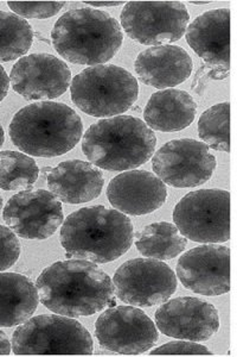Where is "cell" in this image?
Listing matches in <instances>:
<instances>
[{
    "instance_id": "6da1fadb",
    "label": "cell",
    "mask_w": 237,
    "mask_h": 357,
    "mask_svg": "<svg viewBox=\"0 0 237 357\" xmlns=\"http://www.w3.org/2000/svg\"><path fill=\"white\" fill-rule=\"evenodd\" d=\"M36 287L40 303L60 316H92L117 306L112 279L90 261H57L40 273Z\"/></svg>"
},
{
    "instance_id": "7a4b0ae2",
    "label": "cell",
    "mask_w": 237,
    "mask_h": 357,
    "mask_svg": "<svg viewBox=\"0 0 237 357\" xmlns=\"http://www.w3.org/2000/svg\"><path fill=\"white\" fill-rule=\"evenodd\" d=\"M133 236L132 222L125 213L97 205L70 213L60 229V241L77 260L108 264L129 252Z\"/></svg>"
},
{
    "instance_id": "3957f363",
    "label": "cell",
    "mask_w": 237,
    "mask_h": 357,
    "mask_svg": "<svg viewBox=\"0 0 237 357\" xmlns=\"http://www.w3.org/2000/svg\"><path fill=\"white\" fill-rule=\"evenodd\" d=\"M13 144L25 154L56 158L80 142L83 124L76 111L60 102H33L20 109L8 126Z\"/></svg>"
},
{
    "instance_id": "277c9868",
    "label": "cell",
    "mask_w": 237,
    "mask_h": 357,
    "mask_svg": "<svg viewBox=\"0 0 237 357\" xmlns=\"http://www.w3.org/2000/svg\"><path fill=\"white\" fill-rule=\"evenodd\" d=\"M54 48L74 65L95 66L112 60L124 41L119 22L97 8L70 10L51 31Z\"/></svg>"
},
{
    "instance_id": "5b68a950",
    "label": "cell",
    "mask_w": 237,
    "mask_h": 357,
    "mask_svg": "<svg viewBox=\"0 0 237 357\" xmlns=\"http://www.w3.org/2000/svg\"><path fill=\"white\" fill-rule=\"evenodd\" d=\"M157 146V137L145 122L133 116H115L94 123L85 131L82 151L94 166L109 172L145 165Z\"/></svg>"
},
{
    "instance_id": "8992f818",
    "label": "cell",
    "mask_w": 237,
    "mask_h": 357,
    "mask_svg": "<svg viewBox=\"0 0 237 357\" xmlns=\"http://www.w3.org/2000/svg\"><path fill=\"white\" fill-rule=\"evenodd\" d=\"M74 104L92 117H115L129 111L139 97L137 79L119 66H90L70 84Z\"/></svg>"
},
{
    "instance_id": "52a82bcc",
    "label": "cell",
    "mask_w": 237,
    "mask_h": 357,
    "mask_svg": "<svg viewBox=\"0 0 237 357\" xmlns=\"http://www.w3.org/2000/svg\"><path fill=\"white\" fill-rule=\"evenodd\" d=\"M11 347L16 355H92V340L80 321L60 314H40L19 325Z\"/></svg>"
},
{
    "instance_id": "ba28073f",
    "label": "cell",
    "mask_w": 237,
    "mask_h": 357,
    "mask_svg": "<svg viewBox=\"0 0 237 357\" xmlns=\"http://www.w3.org/2000/svg\"><path fill=\"white\" fill-rule=\"evenodd\" d=\"M173 222L185 238L198 243L230 240V193L224 190L190 192L173 210Z\"/></svg>"
},
{
    "instance_id": "9c48e42d",
    "label": "cell",
    "mask_w": 237,
    "mask_h": 357,
    "mask_svg": "<svg viewBox=\"0 0 237 357\" xmlns=\"http://www.w3.org/2000/svg\"><path fill=\"white\" fill-rule=\"evenodd\" d=\"M121 26L127 36L142 45H167L184 36L190 21L181 1H129L121 13Z\"/></svg>"
},
{
    "instance_id": "30bf717a",
    "label": "cell",
    "mask_w": 237,
    "mask_h": 357,
    "mask_svg": "<svg viewBox=\"0 0 237 357\" xmlns=\"http://www.w3.org/2000/svg\"><path fill=\"white\" fill-rule=\"evenodd\" d=\"M112 281L117 299L136 307L163 304L177 289L176 274L156 259L126 261L117 268Z\"/></svg>"
},
{
    "instance_id": "8fae6325",
    "label": "cell",
    "mask_w": 237,
    "mask_h": 357,
    "mask_svg": "<svg viewBox=\"0 0 237 357\" xmlns=\"http://www.w3.org/2000/svg\"><path fill=\"white\" fill-rule=\"evenodd\" d=\"M152 167L166 185L189 188L209 181L216 168V158L205 143L181 138L161 146L153 156Z\"/></svg>"
},
{
    "instance_id": "7c38bea8",
    "label": "cell",
    "mask_w": 237,
    "mask_h": 357,
    "mask_svg": "<svg viewBox=\"0 0 237 357\" xmlns=\"http://www.w3.org/2000/svg\"><path fill=\"white\" fill-rule=\"evenodd\" d=\"M95 336L102 349L139 355L152 349L159 335L157 326L144 311L136 306H114L97 318Z\"/></svg>"
},
{
    "instance_id": "4fadbf2b",
    "label": "cell",
    "mask_w": 237,
    "mask_h": 357,
    "mask_svg": "<svg viewBox=\"0 0 237 357\" xmlns=\"http://www.w3.org/2000/svg\"><path fill=\"white\" fill-rule=\"evenodd\" d=\"M3 220L24 240H47L63 223V208L51 192L23 191L10 198Z\"/></svg>"
},
{
    "instance_id": "5bb4252c",
    "label": "cell",
    "mask_w": 237,
    "mask_h": 357,
    "mask_svg": "<svg viewBox=\"0 0 237 357\" xmlns=\"http://www.w3.org/2000/svg\"><path fill=\"white\" fill-rule=\"evenodd\" d=\"M13 89L26 100H53L63 96L72 84V70L51 54H31L13 66Z\"/></svg>"
},
{
    "instance_id": "9a60e30c",
    "label": "cell",
    "mask_w": 237,
    "mask_h": 357,
    "mask_svg": "<svg viewBox=\"0 0 237 357\" xmlns=\"http://www.w3.org/2000/svg\"><path fill=\"white\" fill-rule=\"evenodd\" d=\"M156 325L165 336L183 341H208L220 329V316L208 301L181 296L159 306Z\"/></svg>"
},
{
    "instance_id": "2e32d148",
    "label": "cell",
    "mask_w": 237,
    "mask_h": 357,
    "mask_svg": "<svg viewBox=\"0 0 237 357\" xmlns=\"http://www.w3.org/2000/svg\"><path fill=\"white\" fill-rule=\"evenodd\" d=\"M177 275L185 289L202 296H216L230 291V249L208 244L181 256Z\"/></svg>"
},
{
    "instance_id": "e0dca14e",
    "label": "cell",
    "mask_w": 237,
    "mask_h": 357,
    "mask_svg": "<svg viewBox=\"0 0 237 357\" xmlns=\"http://www.w3.org/2000/svg\"><path fill=\"white\" fill-rule=\"evenodd\" d=\"M106 195L117 211L142 215L157 211L164 205L167 188L151 172L129 171L111 180Z\"/></svg>"
},
{
    "instance_id": "ac0fdd59",
    "label": "cell",
    "mask_w": 237,
    "mask_h": 357,
    "mask_svg": "<svg viewBox=\"0 0 237 357\" xmlns=\"http://www.w3.org/2000/svg\"><path fill=\"white\" fill-rule=\"evenodd\" d=\"M185 33L190 47L205 63L229 70V8H218L202 13L186 28Z\"/></svg>"
},
{
    "instance_id": "d6986e66",
    "label": "cell",
    "mask_w": 237,
    "mask_h": 357,
    "mask_svg": "<svg viewBox=\"0 0 237 357\" xmlns=\"http://www.w3.org/2000/svg\"><path fill=\"white\" fill-rule=\"evenodd\" d=\"M136 73L142 84L154 89H173L189 79L193 73V59L177 45H157L138 55Z\"/></svg>"
},
{
    "instance_id": "ffe728a7",
    "label": "cell",
    "mask_w": 237,
    "mask_h": 357,
    "mask_svg": "<svg viewBox=\"0 0 237 357\" xmlns=\"http://www.w3.org/2000/svg\"><path fill=\"white\" fill-rule=\"evenodd\" d=\"M47 183L57 199L65 204H83L101 195L105 178L92 163L70 160L45 168Z\"/></svg>"
},
{
    "instance_id": "44dd1931",
    "label": "cell",
    "mask_w": 237,
    "mask_h": 357,
    "mask_svg": "<svg viewBox=\"0 0 237 357\" xmlns=\"http://www.w3.org/2000/svg\"><path fill=\"white\" fill-rule=\"evenodd\" d=\"M196 114L197 104L190 93L167 89L151 96L144 110V119L151 130L177 132L193 124Z\"/></svg>"
},
{
    "instance_id": "7402d4cb",
    "label": "cell",
    "mask_w": 237,
    "mask_h": 357,
    "mask_svg": "<svg viewBox=\"0 0 237 357\" xmlns=\"http://www.w3.org/2000/svg\"><path fill=\"white\" fill-rule=\"evenodd\" d=\"M38 306V291L28 276L0 272V328H13L30 319Z\"/></svg>"
},
{
    "instance_id": "603a6c76",
    "label": "cell",
    "mask_w": 237,
    "mask_h": 357,
    "mask_svg": "<svg viewBox=\"0 0 237 357\" xmlns=\"http://www.w3.org/2000/svg\"><path fill=\"white\" fill-rule=\"evenodd\" d=\"M134 244L141 255L156 260H172L184 252L188 240L169 222L149 224L134 235Z\"/></svg>"
},
{
    "instance_id": "cb8c5ba5",
    "label": "cell",
    "mask_w": 237,
    "mask_h": 357,
    "mask_svg": "<svg viewBox=\"0 0 237 357\" xmlns=\"http://www.w3.org/2000/svg\"><path fill=\"white\" fill-rule=\"evenodd\" d=\"M33 36V26L26 20L0 11V62L13 61L28 53Z\"/></svg>"
},
{
    "instance_id": "d4e9b609",
    "label": "cell",
    "mask_w": 237,
    "mask_h": 357,
    "mask_svg": "<svg viewBox=\"0 0 237 357\" xmlns=\"http://www.w3.org/2000/svg\"><path fill=\"white\" fill-rule=\"evenodd\" d=\"M40 175L36 161L20 151H0V188L20 191L31 188Z\"/></svg>"
},
{
    "instance_id": "484cf974",
    "label": "cell",
    "mask_w": 237,
    "mask_h": 357,
    "mask_svg": "<svg viewBox=\"0 0 237 357\" xmlns=\"http://www.w3.org/2000/svg\"><path fill=\"white\" fill-rule=\"evenodd\" d=\"M198 135L215 151H230V104L221 102L204 111L198 121Z\"/></svg>"
},
{
    "instance_id": "4316f807",
    "label": "cell",
    "mask_w": 237,
    "mask_h": 357,
    "mask_svg": "<svg viewBox=\"0 0 237 357\" xmlns=\"http://www.w3.org/2000/svg\"><path fill=\"white\" fill-rule=\"evenodd\" d=\"M65 1H8V8L17 16L45 20L56 16Z\"/></svg>"
},
{
    "instance_id": "83f0119b",
    "label": "cell",
    "mask_w": 237,
    "mask_h": 357,
    "mask_svg": "<svg viewBox=\"0 0 237 357\" xmlns=\"http://www.w3.org/2000/svg\"><path fill=\"white\" fill-rule=\"evenodd\" d=\"M20 256V243L10 227L0 225V272L8 271Z\"/></svg>"
},
{
    "instance_id": "f1b7e54d",
    "label": "cell",
    "mask_w": 237,
    "mask_h": 357,
    "mask_svg": "<svg viewBox=\"0 0 237 357\" xmlns=\"http://www.w3.org/2000/svg\"><path fill=\"white\" fill-rule=\"evenodd\" d=\"M149 355H204L211 356L213 355L206 347L198 344L196 342L181 341L171 342L166 344L161 345L152 350Z\"/></svg>"
},
{
    "instance_id": "f546056e",
    "label": "cell",
    "mask_w": 237,
    "mask_h": 357,
    "mask_svg": "<svg viewBox=\"0 0 237 357\" xmlns=\"http://www.w3.org/2000/svg\"><path fill=\"white\" fill-rule=\"evenodd\" d=\"M8 87H10V77L6 74L4 67L0 65V102H3L8 96Z\"/></svg>"
},
{
    "instance_id": "4dcf8cb0",
    "label": "cell",
    "mask_w": 237,
    "mask_h": 357,
    "mask_svg": "<svg viewBox=\"0 0 237 357\" xmlns=\"http://www.w3.org/2000/svg\"><path fill=\"white\" fill-rule=\"evenodd\" d=\"M11 350L13 347L8 337L6 336V333L0 331V355H10Z\"/></svg>"
},
{
    "instance_id": "1f68e13d",
    "label": "cell",
    "mask_w": 237,
    "mask_h": 357,
    "mask_svg": "<svg viewBox=\"0 0 237 357\" xmlns=\"http://www.w3.org/2000/svg\"><path fill=\"white\" fill-rule=\"evenodd\" d=\"M87 5H92V6H95V8H104V6H107V8H114V6H120V5H124V1H121V0H117V1H85Z\"/></svg>"
},
{
    "instance_id": "d6a6232c",
    "label": "cell",
    "mask_w": 237,
    "mask_h": 357,
    "mask_svg": "<svg viewBox=\"0 0 237 357\" xmlns=\"http://www.w3.org/2000/svg\"><path fill=\"white\" fill-rule=\"evenodd\" d=\"M5 141V134H4V129H3V126H1V124H0V148L3 146V144H4Z\"/></svg>"
},
{
    "instance_id": "836d02e7",
    "label": "cell",
    "mask_w": 237,
    "mask_h": 357,
    "mask_svg": "<svg viewBox=\"0 0 237 357\" xmlns=\"http://www.w3.org/2000/svg\"><path fill=\"white\" fill-rule=\"evenodd\" d=\"M210 1H190V4L193 5H205L209 4Z\"/></svg>"
},
{
    "instance_id": "e575fe53",
    "label": "cell",
    "mask_w": 237,
    "mask_h": 357,
    "mask_svg": "<svg viewBox=\"0 0 237 357\" xmlns=\"http://www.w3.org/2000/svg\"><path fill=\"white\" fill-rule=\"evenodd\" d=\"M65 257H67V259H68V260H72V259H73L74 256H73V254H72V252H65Z\"/></svg>"
},
{
    "instance_id": "d590c367",
    "label": "cell",
    "mask_w": 237,
    "mask_h": 357,
    "mask_svg": "<svg viewBox=\"0 0 237 357\" xmlns=\"http://www.w3.org/2000/svg\"><path fill=\"white\" fill-rule=\"evenodd\" d=\"M3 207V198H1V195H0V208Z\"/></svg>"
}]
</instances>
